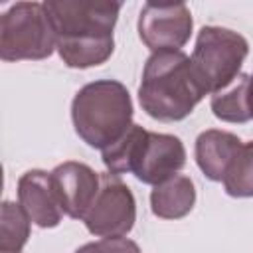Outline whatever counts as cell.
I'll return each instance as SVG.
<instances>
[{"label":"cell","instance_id":"ba28073f","mask_svg":"<svg viewBox=\"0 0 253 253\" xmlns=\"http://www.w3.org/2000/svg\"><path fill=\"white\" fill-rule=\"evenodd\" d=\"M140 42L152 51H182L188 43L194 20L192 12L184 2L176 4H158L146 2L140 8L136 22Z\"/></svg>","mask_w":253,"mask_h":253},{"label":"cell","instance_id":"8fae6325","mask_svg":"<svg viewBox=\"0 0 253 253\" xmlns=\"http://www.w3.org/2000/svg\"><path fill=\"white\" fill-rule=\"evenodd\" d=\"M241 146H243V140L237 134L229 130L208 128L200 132L196 138V144H194L196 164L208 180L223 182Z\"/></svg>","mask_w":253,"mask_h":253},{"label":"cell","instance_id":"277c9868","mask_svg":"<svg viewBox=\"0 0 253 253\" xmlns=\"http://www.w3.org/2000/svg\"><path fill=\"white\" fill-rule=\"evenodd\" d=\"M132 99L117 79H97L83 85L71 101V121L77 136L91 148L105 150L132 125Z\"/></svg>","mask_w":253,"mask_h":253},{"label":"cell","instance_id":"2e32d148","mask_svg":"<svg viewBox=\"0 0 253 253\" xmlns=\"http://www.w3.org/2000/svg\"><path fill=\"white\" fill-rule=\"evenodd\" d=\"M75 253H142V251L128 237H103L99 241H91L77 247Z\"/></svg>","mask_w":253,"mask_h":253},{"label":"cell","instance_id":"5bb4252c","mask_svg":"<svg viewBox=\"0 0 253 253\" xmlns=\"http://www.w3.org/2000/svg\"><path fill=\"white\" fill-rule=\"evenodd\" d=\"M32 219L16 202H2L0 210V253H22L30 237Z\"/></svg>","mask_w":253,"mask_h":253},{"label":"cell","instance_id":"5b68a950","mask_svg":"<svg viewBox=\"0 0 253 253\" xmlns=\"http://www.w3.org/2000/svg\"><path fill=\"white\" fill-rule=\"evenodd\" d=\"M57 43L43 2H16L0 16V57L4 61H38Z\"/></svg>","mask_w":253,"mask_h":253},{"label":"cell","instance_id":"52a82bcc","mask_svg":"<svg viewBox=\"0 0 253 253\" xmlns=\"http://www.w3.org/2000/svg\"><path fill=\"white\" fill-rule=\"evenodd\" d=\"M87 231L95 237H125L136 221V200L132 190L121 176L101 174L99 192L81 219Z\"/></svg>","mask_w":253,"mask_h":253},{"label":"cell","instance_id":"8992f818","mask_svg":"<svg viewBox=\"0 0 253 253\" xmlns=\"http://www.w3.org/2000/svg\"><path fill=\"white\" fill-rule=\"evenodd\" d=\"M247 53L249 43L241 34L221 26H204L190 59L204 91L213 95L237 79Z\"/></svg>","mask_w":253,"mask_h":253},{"label":"cell","instance_id":"7a4b0ae2","mask_svg":"<svg viewBox=\"0 0 253 253\" xmlns=\"http://www.w3.org/2000/svg\"><path fill=\"white\" fill-rule=\"evenodd\" d=\"M206 95L192 59L184 51H158L146 59L138 103L150 119L162 123L184 121Z\"/></svg>","mask_w":253,"mask_h":253},{"label":"cell","instance_id":"4fadbf2b","mask_svg":"<svg viewBox=\"0 0 253 253\" xmlns=\"http://www.w3.org/2000/svg\"><path fill=\"white\" fill-rule=\"evenodd\" d=\"M249 77H251V73H239L231 85H227L225 89L211 95L210 109L215 119H219L223 123H235V125H243V123L251 121L249 97H247Z\"/></svg>","mask_w":253,"mask_h":253},{"label":"cell","instance_id":"30bf717a","mask_svg":"<svg viewBox=\"0 0 253 253\" xmlns=\"http://www.w3.org/2000/svg\"><path fill=\"white\" fill-rule=\"evenodd\" d=\"M51 176L57 186L65 215H69L71 219H83L99 192L101 174H97L83 162L67 160L63 164H57L51 170Z\"/></svg>","mask_w":253,"mask_h":253},{"label":"cell","instance_id":"3957f363","mask_svg":"<svg viewBox=\"0 0 253 253\" xmlns=\"http://www.w3.org/2000/svg\"><path fill=\"white\" fill-rule=\"evenodd\" d=\"M101 160L111 174H132L138 182L156 186L186 164L184 142L166 132H152L132 123L111 146L101 150Z\"/></svg>","mask_w":253,"mask_h":253},{"label":"cell","instance_id":"6da1fadb","mask_svg":"<svg viewBox=\"0 0 253 253\" xmlns=\"http://www.w3.org/2000/svg\"><path fill=\"white\" fill-rule=\"evenodd\" d=\"M55 30V49L71 69L105 63L115 51L113 30L123 4L113 0H45Z\"/></svg>","mask_w":253,"mask_h":253},{"label":"cell","instance_id":"e0dca14e","mask_svg":"<svg viewBox=\"0 0 253 253\" xmlns=\"http://www.w3.org/2000/svg\"><path fill=\"white\" fill-rule=\"evenodd\" d=\"M247 97H249V113H251V119H253V73L249 77V89H247Z\"/></svg>","mask_w":253,"mask_h":253},{"label":"cell","instance_id":"7c38bea8","mask_svg":"<svg viewBox=\"0 0 253 253\" xmlns=\"http://www.w3.org/2000/svg\"><path fill=\"white\" fill-rule=\"evenodd\" d=\"M196 206V186L190 176L174 174L172 178L152 186L150 210L160 219H182Z\"/></svg>","mask_w":253,"mask_h":253},{"label":"cell","instance_id":"9a60e30c","mask_svg":"<svg viewBox=\"0 0 253 253\" xmlns=\"http://www.w3.org/2000/svg\"><path fill=\"white\" fill-rule=\"evenodd\" d=\"M221 184L223 192L231 198H253V140L243 142Z\"/></svg>","mask_w":253,"mask_h":253},{"label":"cell","instance_id":"9c48e42d","mask_svg":"<svg viewBox=\"0 0 253 253\" xmlns=\"http://www.w3.org/2000/svg\"><path fill=\"white\" fill-rule=\"evenodd\" d=\"M18 204L24 208L34 225L42 229L57 227L65 215L57 186L51 172L28 170L18 178Z\"/></svg>","mask_w":253,"mask_h":253}]
</instances>
